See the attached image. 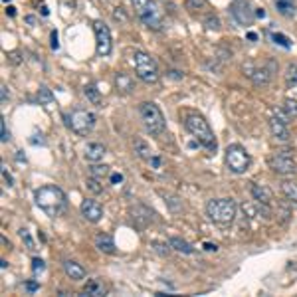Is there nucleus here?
Instances as JSON below:
<instances>
[{
    "label": "nucleus",
    "mask_w": 297,
    "mask_h": 297,
    "mask_svg": "<svg viewBox=\"0 0 297 297\" xmlns=\"http://www.w3.org/2000/svg\"><path fill=\"white\" fill-rule=\"evenodd\" d=\"M274 4H276V10L281 16H285V18L295 16V0H274Z\"/></svg>",
    "instance_id": "22"
},
{
    "label": "nucleus",
    "mask_w": 297,
    "mask_h": 297,
    "mask_svg": "<svg viewBox=\"0 0 297 297\" xmlns=\"http://www.w3.org/2000/svg\"><path fill=\"white\" fill-rule=\"evenodd\" d=\"M36 99H38L40 105H44V107H54V105H56V99H54V95H52V91L46 89V87H40Z\"/></svg>",
    "instance_id": "26"
},
{
    "label": "nucleus",
    "mask_w": 297,
    "mask_h": 297,
    "mask_svg": "<svg viewBox=\"0 0 297 297\" xmlns=\"http://www.w3.org/2000/svg\"><path fill=\"white\" fill-rule=\"evenodd\" d=\"M184 127L192 135V139H196L204 149L216 151V137H214V133H212V129H210L208 121L204 119V115H200L198 111H186Z\"/></svg>",
    "instance_id": "2"
},
{
    "label": "nucleus",
    "mask_w": 297,
    "mask_h": 297,
    "mask_svg": "<svg viewBox=\"0 0 297 297\" xmlns=\"http://www.w3.org/2000/svg\"><path fill=\"white\" fill-rule=\"evenodd\" d=\"M276 70H277V63L268 61V65H266V68H254L252 72L248 70V76H250V79H252L256 85L263 87V85H268V83L272 81V78H274V72H276Z\"/></svg>",
    "instance_id": "13"
},
{
    "label": "nucleus",
    "mask_w": 297,
    "mask_h": 297,
    "mask_svg": "<svg viewBox=\"0 0 297 297\" xmlns=\"http://www.w3.org/2000/svg\"><path fill=\"white\" fill-rule=\"evenodd\" d=\"M111 182H115V184H119V182H123V175H119V173H113V175H111Z\"/></svg>",
    "instance_id": "43"
},
{
    "label": "nucleus",
    "mask_w": 297,
    "mask_h": 297,
    "mask_svg": "<svg viewBox=\"0 0 297 297\" xmlns=\"http://www.w3.org/2000/svg\"><path fill=\"white\" fill-rule=\"evenodd\" d=\"M248 40H256V42H257V34H254V32H250V34H248Z\"/></svg>",
    "instance_id": "49"
},
{
    "label": "nucleus",
    "mask_w": 297,
    "mask_h": 297,
    "mask_svg": "<svg viewBox=\"0 0 297 297\" xmlns=\"http://www.w3.org/2000/svg\"><path fill=\"white\" fill-rule=\"evenodd\" d=\"M135 72H137L139 79H143L145 83H155L160 76L155 59L145 52H135Z\"/></svg>",
    "instance_id": "8"
},
{
    "label": "nucleus",
    "mask_w": 297,
    "mask_h": 297,
    "mask_svg": "<svg viewBox=\"0 0 297 297\" xmlns=\"http://www.w3.org/2000/svg\"><path fill=\"white\" fill-rule=\"evenodd\" d=\"M268 167L281 177H293L297 173V162L293 160V157H289L285 153H276L274 157L268 158Z\"/></svg>",
    "instance_id": "10"
},
{
    "label": "nucleus",
    "mask_w": 297,
    "mask_h": 297,
    "mask_svg": "<svg viewBox=\"0 0 297 297\" xmlns=\"http://www.w3.org/2000/svg\"><path fill=\"white\" fill-rule=\"evenodd\" d=\"M89 175L91 177H105V175H109V167L107 164H101V162H93L91 167H89Z\"/></svg>",
    "instance_id": "29"
},
{
    "label": "nucleus",
    "mask_w": 297,
    "mask_h": 297,
    "mask_svg": "<svg viewBox=\"0 0 297 297\" xmlns=\"http://www.w3.org/2000/svg\"><path fill=\"white\" fill-rule=\"evenodd\" d=\"M26 22H28L30 26H38V18H36V16H26Z\"/></svg>",
    "instance_id": "45"
},
{
    "label": "nucleus",
    "mask_w": 297,
    "mask_h": 297,
    "mask_svg": "<svg viewBox=\"0 0 297 297\" xmlns=\"http://www.w3.org/2000/svg\"><path fill=\"white\" fill-rule=\"evenodd\" d=\"M186 6L192 8V10H198V8L204 6V0H186Z\"/></svg>",
    "instance_id": "37"
},
{
    "label": "nucleus",
    "mask_w": 297,
    "mask_h": 297,
    "mask_svg": "<svg viewBox=\"0 0 297 297\" xmlns=\"http://www.w3.org/2000/svg\"><path fill=\"white\" fill-rule=\"evenodd\" d=\"M34 200L40 210H44L48 216L56 218L68 208L65 192L56 184H44L34 192Z\"/></svg>",
    "instance_id": "1"
},
{
    "label": "nucleus",
    "mask_w": 297,
    "mask_h": 297,
    "mask_svg": "<svg viewBox=\"0 0 297 297\" xmlns=\"http://www.w3.org/2000/svg\"><path fill=\"white\" fill-rule=\"evenodd\" d=\"M0 99H2V101H6V99H8V89H6V85H2V87H0Z\"/></svg>",
    "instance_id": "44"
},
{
    "label": "nucleus",
    "mask_w": 297,
    "mask_h": 297,
    "mask_svg": "<svg viewBox=\"0 0 297 297\" xmlns=\"http://www.w3.org/2000/svg\"><path fill=\"white\" fill-rule=\"evenodd\" d=\"M281 192H283V196L287 198L289 202H295L297 204V182L295 180H283V182H281Z\"/></svg>",
    "instance_id": "24"
},
{
    "label": "nucleus",
    "mask_w": 297,
    "mask_h": 297,
    "mask_svg": "<svg viewBox=\"0 0 297 297\" xmlns=\"http://www.w3.org/2000/svg\"><path fill=\"white\" fill-rule=\"evenodd\" d=\"M135 153H137L139 158H143L145 162H149L153 169H160V164H162V158L155 155V151L149 147V143L147 141H143V139H135Z\"/></svg>",
    "instance_id": "11"
},
{
    "label": "nucleus",
    "mask_w": 297,
    "mask_h": 297,
    "mask_svg": "<svg viewBox=\"0 0 297 297\" xmlns=\"http://www.w3.org/2000/svg\"><path fill=\"white\" fill-rule=\"evenodd\" d=\"M133 4V10L137 14V18L149 28V30H155L160 32L164 28V20L160 14V8L155 0H131Z\"/></svg>",
    "instance_id": "4"
},
{
    "label": "nucleus",
    "mask_w": 297,
    "mask_h": 297,
    "mask_svg": "<svg viewBox=\"0 0 297 297\" xmlns=\"http://www.w3.org/2000/svg\"><path fill=\"white\" fill-rule=\"evenodd\" d=\"M61 268H63V272H65V276L70 277V279H74V281H81V279H85V268L78 263V261H74V259H65L63 263H61Z\"/></svg>",
    "instance_id": "16"
},
{
    "label": "nucleus",
    "mask_w": 297,
    "mask_h": 297,
    "mask_svg": "<svg viewBox=\"0 0 297 297\" xmlns=\"http://www.w3.org/2000/svg\"><path fill=\"white\" fill-rule=\"evenodd\" d=\"M0 139H2L4 143L10 139V133H8V127H6V121H4V119L0 121Z\"/></svg>",
    "instance_id": "35"
},
{
    "label": "nucleus",
    "mask_w": 297,
    "mask_h": 297,
    "mask_svg": "<svg viewBox=\"0 0 297 297\" xmlns=\"http://www.w3.org/2000/svg\"><path fill=\"white\" fill-rule=\"evenodd\" d=\"M24 287H26V291L34 293V291H38L40 289V283L38 281H26V283H24Z\"/></svg>",
    "instance_id": "36"
},
{
    "label": "nucleus",
    "mask_w": 297,
    "mask_h": 297,
    "mask_svg": "<svg viewBox=\"0 0 297 297\" xmlns=\"http://www.w3.org/2000/svg\"><path fill=\"white\" fill-rule=\"evenodd\" d=\"M232 16L236 18V22L240 24H252L254 20V12H252V6L248 0H236L232 4Z\"/></svg>",
    "instance_id": "14"
},
{
    "label": "nucleus",
    "mask_w": 297,
    "mask_h": 297,
    "mask_svg": "<svg viewBox=\"0 0 297 297\" xmlns=\"http://www.w3.org/2000/svg\"><path fill=\"white\" fill-rule=\"evenodd\" d=\"M81 216L85 218L87 222H91V224H97L99 220L103 218V206L95 198H85L81 202Z\"/></svg>",
    "instance_id": "12"
},
{
    "label": "nucleus",
    "mask_w": 297,
    "mask_h": 297,
    "mask_svg": "<svg viewBox=\"0 0 297 297\" xmlns=\"http://www.w3.org/2000/svg\"><path fill=\"white\" fill-rule=\"evenodd\" d=\"M272 40H274L276 44H279L281 48H291V40L287 38V36H283V34H279V32H274V34H272Z\"/></svg>",
    "instance_id": "33"
},
{
    "label": "nucleus",
    "mask_w": 297,
    "mask_h": 297,
    "mask_svg": "<svg viewBox=\"0 0 297 297\" xmlns=\"http://www.w3.org/2000/svg\"><path fill=\"white\" fill-rule=\"evenodd\" d=\"M85 188L91 192V194H101L103 192V186H101V180L97 177H89L85 182Z\"/></svg>",
    "instance_id": "28"
},
{
    "label": "nucleus",
    "mask_w": 297,
    "mask_h": 297,
    "mask_svg": "<svg viewBox=\"0 0 297 297\" xmlns=\"http://www.w3.org/2000/svg\"><path fill=\"white\" fill-rule=\"evenodd\" d=\"M6 14H8V16H14V14H16V8L8 6V8H6Z\"/></svg>",
    "instance_id": "48"
},
{
    "label": "nucleus",
    "mask_w": 297,
    "mask_h": 297,
    "mask_svg": "<svg viewBox=\"0 0 297 297\" xmlns=\"http://www.w3.org/2000/svg\"><path fill=\"white\" fill-rule=\"evenodd\" d=\"M250 192H252V198L256 200L257 204H261V206H272V202H274V194L266 188V186H261V184H252L250 186Z\"/></svg>",
    "instance_id": "17"
},
{
    "label": "nucleus",
    "mask_w": 297,
    "mask_h": 297,
    "mask_svg": "<svg viewBox=\"0 0 297 297\" xmlns=\"http://www.w3.org/2000/svg\"><path fill=\"white\" fill-rule=\"evenodd\" d=\"M115 85H117V89L121 93H131V91L135 89V81H133V78H131L129 74H123V72H119L117 76H115Z\"/></svg>",
    "instance_id": "21"
},
{
    "label": "nucleus",
    "mask_w": 297,
    "mask_h": 297,
    "mask_svg": "<svg viewBox=\"0 0 297 297\" xmlns=\"http://www.w3.org/2000/svg\"><path fill=\"white\" fill-rule=\"evenodd\" d=\"M105 153H107V149H105V145H101V143H89V145L85 147V158H87L89 162H101L103 157H105Z\"/></svg>",
    "instance_id": "19"
},
{
    "label": "nucleus",
    "mask_w": 297,
    "mask_h": 297,
    "mask_svg": "<svg viewBox=\"0 0 297 297\" xmlns=\"http://www.w3.org/2000/svg\"><path fill=\"white\" fill-rule=\"evenodd\" d=\"M93 30H95V52H97V56H101V58L109 56L111 50H113V38H111L109 26L105 22L97 20L93 24Z\"/></svg>",
    "instance_id": "9"
},
{
    "label": "nucleus",
    "mask_w": 297,
    "mask_h": 297,
    "mask_svg": "<svg viewBox=\"0 0 297 297\" xmlns=\"http://www.w3.org/2000/svg\"><path fill=\"white\" fill-rule=\"evenodd\" d=\"M18 234H20V238H22V242H24V246L28 248V250H36V244H34V238L30 236V232L26 230V228H20L18 230Z\"/></svg>",
    "instance_id": "31"
},
{
    "label": "nucleus",
    "mask_w": 297,
    "mask_h": 297,
    "mask_svg": "<svg viewBox=\"0 0 297 297\" xmlns=\"http://www.w3.org/2000/svg\"><path fill=\"white\" fill-rule=\"evenodd\" d=\"M95 246H97L99 252H103V254H115L117 252L115 242H113V238L109 236V234H99L95 238Z\"/></svg>",
    "instance_id": "20"
},
{
    "label": "nucleus",
    "mask_w": 297,
    "mask_h": 297,
    "mask_svg": "<svg viewBox=\"0 0 297 297\" xmlns=\"http://www.w3.org/2000/svg\"><path fill=\"white\" fill-rule=\"evenodd\" d=\"M270 131H272V135H274L277 141H281V143H287V141L291 139V133H289V129H287V123L281 121L279 117H276V115L270 119Z\"/></svg>",
    "instance_id": "15"
},
{
    "label": "nucleus",
    "mask_w": 297,
    "mask_h": 297,
    "mask_svg": "<svg viewBox=\"0 0 297 297\" xmlns=\"http://www.w3.org/2000/svg\"><path fill=\"white\" fill-rule=\"evenodd\" d=\"M236 202L232 198H214L206 204V216L220 228H228L236 220Z\"/></svg>",
    "instance_id": "3"
},
{
    "label": "nucleus",
    "mask_w": 297,
    "mask_h": 297,
    "mask_svg": "<svg viewBox=\"0 0 297 297\" xmlns=\"http://www.w3.org/2000/svg\"><path fill=\"white\" fill-rule=\"evenodd\" d=\"M32 270H34V272H42V270H44V261H42L40 257H34V259H32Z\"/></svg>",
    "instance_id": "39"
},
{
    "label": "nucleus",
    "mask_w": 297,
    "mask_h": 297,
    "mask_svg": "<svg viewBox=\"0 0 297 297\" xmlns=\"http://www.w3.org/2000/svg\"><path fill=\"white\" fill-rule=\"evenodd\" d=\"M283 111L291 119H297V101L295 99H285L283 101Z\"/></svg>",
    "instance_id": "32"
},
{
    "label": "nucleus",
    "mask_w": 297,
    "mask_h": 297,
    "mask_svg": "<svg viewBox=\"0 0 297 297\" xmlns=\"http://www.w3.org/2000/svg\"><path fill=\"white\" fill-rule=\"evenodd\" d=\"M4 2H10V0H4Z\"/></svg>",
    "instance_id": "50"
},
{
    "label": "nucleus",
    "mask_w": 297,
    "mask_h": 297,
    "mask_svg": "<svg viewBox=\"0 0 297 297\" xmlns=\"http://www.w3.org/2000/svg\"><path fill=\"white\" fill-rule=\"evenodd\" d=\"M115 18H117L119 22H125V20H127V18H125V12H123V8H121V6H119L117 10H115Z\"/></svg>",
    "instance_id": "41"
},
{
    "label": "nucleus",
    "mask_w": 297,
    "mask_h": 297,
    "mask_svg": "<svg viewBox=\"0 0 297 297\" xmlns=\"http://www.w3.org/2000/svg\"><path fill=\"white\" fill-rule=\"evenodd\" d=\"M52 48L58 50V32L56 30H52Z\"/></svg>",
    "instance_id": "42"
},
{
    "label": "nucleus",
    "mask_w": 297,
    "mask_h": 297,
    "mask_svg": "<svg viewBox=\"0 0 297 297\" xmlns=\"http://www.w3.org/2000/svg\"><path fill=\"white\" fill-rule=\"evenodd\" d=\"M2 175H4V178H6V182H8V184H10V186H12V184H14V180H12V177H10V175H8V171H6V169H4V171H2Z\"/></svg>",
    "instance_id": "46"
},
{
    "label": "nucleus",
    "mask_w": 297,
    "mask_h": 297,
    "mask_svg": "<svg viewBox=\"0 0 297 297\" xmlns=\"http://www.w3.org/2000/svg\"><path fill=\"white\" fill-rule=\"evenodd\" d=\"M83 93H85V97L89 99L91 103H95V105H99V103H101V93L97 91V87H95V85H85Z\"/></svg>",
    "instance_id": "30"
},
{
    "label": "nucleus",
    "mask_w": 297,
    "mask_h": 297,
    "mask_svg": "<svg viewBox=\"0 0 297 297\" xmlns=\"http://www.w3.org/2000/svg\"><path fill=\"white\" fill-rule=\"evenodd\" d=\"M107 293V287L103 285V281L97 279V277H93V279H87L85 281V285H83V295L91 297V295H105Z\"/></svg>",
    "instance_id": "18"
},
{
    "label": "nucleus",
    "mask_w": 297,
    "mask_h": 297,
    "mask_svg": "<svg viewBox=\"0 0 297 297\" xmlns=\"http://www.w3.org/2000/svg\"><path fill=\"white\" fill-rule=\"evenodd\" d=\"M22 153H24V151H18V153H16V160H20V162H26V157H24Z\"/></svg>",
    "instance_id": "47"
},
{
    "label": "nucleus",
    "mask_w": 297,
    "mask_h": 297,
    "mask_svg": "<svg viewBox=\"0 0 297 297\" xmlns=\"http://www.w3.org/2000/svg\"><path fill=\"white\" fill-rule=\"evenodd\" d=\"M133 218L139 220L141 224H151L153 222V212L149 208H145V206H135L133 208Z\"/></svg>",
    "instance_id": "25"
},
{
    "label": "nucleus",
    "mask_w": 297,
    "mask_h": 297,
    "mask_svg": "<svg viewBox=\"0 0 297 297\" xmlns=\"http://www.w3.org/2000/svg\"><path fill=\"white\" fill-rule=\"evenodd\" d=\"M285 85L291 89L297 87V63H289L285 70Z\"/></svg>",
    "instance_id": "27"
},
{
    "label": "nucleus",
    "mask_w": 297,
    "mask_h": 297,
    "mask_svg": "<svg viewBox=\"0 0 297 297\" xmlns=\"http://www.w3.org/2000/svg\"><path fill=\"white\" fill-rule=\"evenodd\" d=\"M224 160H226V167H228L232 173H236V175L246 173V171L250 169V164H252L250 155H248L246 149L240 147V145H230V147L226 149Z\"/></svg>",
    "instance_id": "7"
},
{
    "label": "nucleus",
    "mask_w": 297,
    "mask_h": 297,
    "mask_svg": "<svg viewBox=\"0 0 297 297\" xmlns=\"http://www.w3.org/2000/svg\"><path fill=\"white\" fill-rule=\"evenodd\" d=\"M204 26L210 28V30H218V28H220V20H218L216 16H208V18L204 20Z\"/></svg>",
    "instance_id": "34"
},
{
    "label": "nucleus",
    "mask_w": 297,
    "mask_h": 297,
    "mask_svg": "<svg viewBox=\"0 0 297 297\" xmlns=\"http://www.w3.org/2000/svg\"><path fill=\"white\" fill-rule=\"evenodd\" d=\"M202 248H204L206 252H216L218 250V246L216 244H212V242H204V244H202Z\"/></svg>",
    "instance_id": "40"
},
{
    "label": "nucleus",
    "mask_w": 297,
    "mask_h": 297,
    "mask_svg": "<svg viewBox=\"0 0 297 297\" xmlns=\"http://www.w3.org/2000/svg\"><path fill=\"white\" fill-rule=\"evenodd\" d=\"M153 246H155V252L160 254V256H167V254H169V250H167V246H164V244H158V242H155Z\"/></svg>",
    "instance_id": "38"
},
{
    "label": "nucleus",
    "mask_w": 297,
    "mask_h": 297,
    "mask_svg": "<svg viewBox=\"0 0 297 297\" xmlns=\"http://www.w3.org/2000/svg\"><path fill=\"white\" fill-rule=\"evenodd\" d=\"M63 123L76 133V135H89L95 127V115L85 109H74L70 113H63Z\"/></svg>",
    "instance_id": "6"
},
{
    "label": "nucleus",
    "mask_w": 297,
    "mask_h": 297,
    "mask_svg": "<svg viewBox=\"0 0 297 297\" xmlns=\"http://www.w3.org/2000/svg\"><path fill=\"white\" fill-rule=\"evenodd\" d=\"M139 115H141V121H143L145 129H147L151 135H160V133H164L167 121H164V115H162V111L158 109L157 103H153V101H143V103L139 105Z\"/></svg>",
    "instance_id": "5"
},
{
    "label": "nucleus",
    "mask_w": 297,
    "mask_h": 297,
    "mask_svg": "<svg viewBox=\"0 0 297 297\" xmlns=\"http://www.w3.org/2000/svg\"><path fill=\"white\" fill-rule=\"evenodd\" d=\"M169 246H171L173 250L180 252V254H186V256L194 252V248H192L186 240H182V238H171V240H169Z\"/></svg>",
    "instance_id": "23"
}]
</instances>
